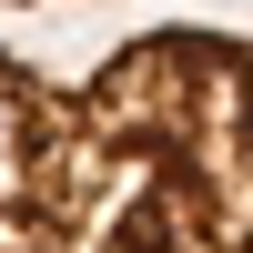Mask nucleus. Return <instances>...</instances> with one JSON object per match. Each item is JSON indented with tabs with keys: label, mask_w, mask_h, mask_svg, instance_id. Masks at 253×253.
Returning <instances> with one entry per match:
<instances>
[{
	"label": "nucleus",
	"mask_w": 253,
	"mask_h": 253,
	"mask_svg": "<svg viewBox=\"0 0 253 253\" xmlns=\"http://www.w3.org/2000/svg\"><path fill=\"white\" fill-rule=\"evenodd\" d=\"M0 253H253V31L0 51Z\"/></svg>",
	"instance_id": "nucleus-1"
}]
</instances>
